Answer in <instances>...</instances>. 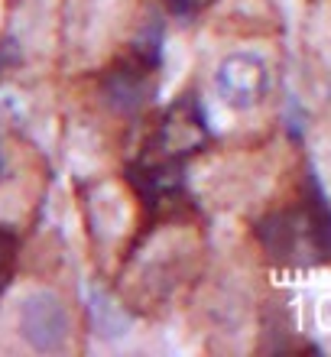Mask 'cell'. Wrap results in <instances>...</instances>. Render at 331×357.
I'll return each mask as SVG.
<instances>
[{
	"label": "cell",
	"mask_w": 331,
	"mask_h": 357,
	"mask_svg": "<svg viewBox=\"0 0 331 357\" xmlns=\"http://www.w3.org/2000/svg\"><path fill=\"white\" fill-rule=\"evenodd\" d=\"M3 166H7V156H3V140H0V176H3Z\"/></svg>",
	"instance_id": "cell-5"
},
{
	"label": "cell",
	"mask_w": 331,
	"mask_h": 357,
	"mask_svg": "<svg viewBox=\"0 0 331 357\" xmlns=\"http://www.w3.org/2000/svg\"><path fill=\"white\" fill-rule=\"evenodd\" d=\"M17 335L39 354H59L72 341V315L52 289H26L17 302Z\"/></svg>",
	"instance_id": "cell-2"
},
{
	"label": "cell",
	"mask_w": 331,
	"mask_h": 357,
	"mask_svg": "<svg viewBox=\"0 0 331 357\" xmlns=\"http://www.w3.org/2000/svg\"><path fill=\"white\" fill-rule=\"evenodd\" d=\"M215 104L227 114H250L273 91V62L263 49H231L211 72Z\"/></svg>",
	"instance_id": "cell-1"
},
{
	"label": "cell",
	"mask_w": 331,
	"mask_h": 357,
	"mask_svg": "<svg viewBox=\"0 0 331 357\" xmlns=\"http://www.w3.org/2000/svg\"><path fill=\"white\" fill-rule=\"evenodd\" d=\"M127 218H130V211H127V198L121 195V188L107 185L101 195H95V221L111 237L127 231Z\"/></svg>",
	"instance_id": "cell-3"
},
{
	"label": "cell",
	"mask_w": 331,
	"mask_h": 357,
	"mask_svg": "<svg viewBox=\"0 0 331 357\" xmlns=\"http://www.w3.org/2000/svg\"><path fill=\"white\" fill-rule=\"evenodd\" d=\"M192 66V56H189V46L182 39H172L166 46V75H162V94H172V88L182 85V78L189 72Z\"/></svg>",
	"instance_id": "cell-4"
},
{
	"label": "cell",
	"mask_w": 331,
	"mask_h": 357,
	"mask_svg": "<svg viewBox=\"0 0 331 357\" xmlns=\"http://www.w3.org/2000/svg\"><path fill=\"white\" fill-rule=\"evenodd\" d=\"M283 7L289 10V13H295V0H283Z\"/></svg>",
	"instance_id": "cell-6"
}]
</instances>
